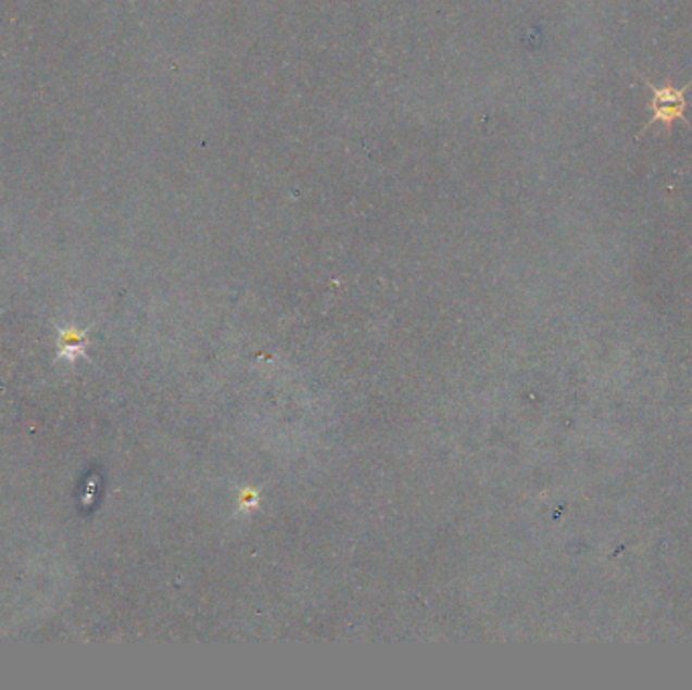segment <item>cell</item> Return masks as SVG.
I'll return each instance as SVG.
<instances>
[{
  "label": "cell",
  "instance_id": "cell-1",
  "mask_svg": "<svg viewBox=\"0 0 692 690\" xmlns=\"http://www.w3.org/2000/svg\"><path fill=\"white\" fill-rule=\"evenodd\" d=\"M642 77V75H640ZM642 81L646 84V88L652 91V102H650V112H652V118L646 122V126L642 128V133H646L649 128H652L656 122H663L666 134L670 136L672 134V126L675 122H684L692 130L691 124L687 122V108H689V100H687V91L692 88V79L684 86V88H675L670 81H666L663 88H656L654 84H650L646 77H642Z\"/></svg>",
  "mask_w": 692,
  "mask_h": 690
},
{
  "label": "cell",
  "instance_id": "cell-2",
  "mask_svg": "<svg viewBox=\"0 0 692 690\" xmlns=\"http://www.w3.org/2000/svg\"><path fill=\"white\" fill-rule=\"evenodd\" d=\"M61 342H63L61 354L67 359H75L77 354L84 353V347H86V338L81 333H65Z\"/></svg>",
  "mask_w": 692,
  "mask_h": 690
}]
</instances>
